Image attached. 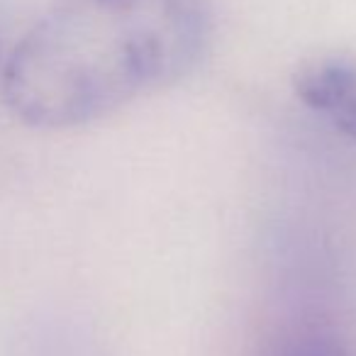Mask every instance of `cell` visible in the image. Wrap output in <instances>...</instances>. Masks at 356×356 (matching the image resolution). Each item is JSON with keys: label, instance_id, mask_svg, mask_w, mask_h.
<instances>
[{"label": "cell", "instance_id": "6da1fadb", "mask_svg": "<svg viewBox=\"0 0 356 356\" xmlns=\"http://www.w3.org/2000/svg\"><path fill=\"white\" fill-rule=\"evenodd\" d=\"M213 30L208 0H64L17 42L3 95L27 127L90 124L186 79Z\"/></svg>", "mask_w": 356, "mask_h": 356}, {"label": "cell", "instance_id": "7a4b0ae2", "mask_svg": "<svg viewBox=\"0 0 356 356\" xmlns=\"http://www.w3.org/2000/svg\"><path fill=\"white\" fill-rule=\"evenodd\" d=\"M293 93L332 129L356 142V54L330 51L305 59L293 74Z\"/></svg>", "mask_w": 356, "mask_h": 356}, {"label": "cell", "instance_id": "3957f363", "mask_svg": "<svg viewBox=\"0 0 356 356\" xmlns=\"http://www.w3.org/2000/svg\"><path fill=\"white\" fill-rule=\"evenodd\" d=\"M259 356H356V341L332 322L300 320L271 337Z\"/></svg>", "mask_w": 356, "mask_h": 356}]
</instances>
